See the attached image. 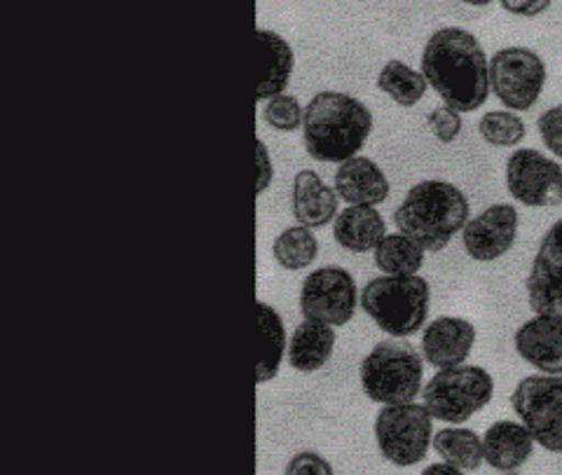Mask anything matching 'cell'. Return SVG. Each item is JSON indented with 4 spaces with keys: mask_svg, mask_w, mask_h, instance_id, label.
<instances>
[{
    "mask_svg": "<svg viewBox=\"0 0 562 475\" xmlns=\"http://www.w3.org/2000/svg\"><path fill=\"white\" fill-rule=\"evenodd\" d=\"M476 344V328L460 316H438L422 332V357L436 371L462 365Z\"/></svg>",
    "mask_w": 562,
    "mask_h": 475,
    "instance_id": "cell-15",
    "label": "cell"
},
{
    "mask_svg": "<svg viewBox=\"0 0 562 475\" xmlns=\"http://www.w3.org/2000/svg\"><path fill=\"white\" fill-rule=\"evenodd\" d=\"M425 357L403 338L375 344L361 363L363 394L380 406L411 403L422 392Z\"/></svg>",
    "mask_w": 562,
    "mask_h": 475,
    "instance_id": "cell-5",
    "label": "cell"
},
{
    "mask_svg": "<svg viewBox=\"0 0 562 475\" xmlns=\"http://www.w3.org/2000/svg\"><path fill=\"white\" fill-rule=\"evenodd\" d=\"M359 303L355 276L342 268H319L303 281L301 314L307 321L340 328L351 321Z\"/></svg>",
    "mask_w": 562,
    "mask_h": 475,
    "instance_id": "cell-11",
    "label": "cell"
},
{
    "mask_svg": "<svg viewBox=\"0 0 562 475\" xmlns=\"http://www.w3.org/2000/svg\"><path fill=\"white\" fill-rule=\"evenodd\" d=\"M286 475H333V466L316 452H297L289 462Z\"/></svg>",
    "mask_w": 562,
    "mask_h": 475,
    "instance_id": "cell-31",
    "label": "cell"
},
{
    "mask_svg": "<svg viewBox=\"0 0 562 475\" xmlns=\"http://www.w3.org/2000/svg\"><path fill=\"white\" fill-rule=\"evenodd\" d=\"M429 301L431 289L419 274L375 276L361 291L363 312L392 338H411L425 328Z\"/></svg>",
    "mask_w": 562,
    "mask_h": 475,
    "instance_id": "cell-4",
    "label": "cell"
},
{
    "mask_svg": "<svg viewBox=\"0 0 562 475\" xmlns=\"http://www.w3.org/2000/svg\"><path fill=\"white\" fill-rule=\"evenodd\" d=\"M514 344L518 357L535 371L562 375V309L535 314L516 330Z\"/></svg>",
    "mask_w": 562,
    "mask_h": 475,
    "instance_id": "cell-14",
    "label": "cell"
},
{
    "mask_svg": "<svg viewBox=\"0 0 562 475\" xmlns=\"http://www.w3.org/2000/svg\"><path fill=\"white\" fill-rule=\"evenodd\" d=\"M535 436L522 421L502 419L483 436V456L487 466L499 473H516L530 462L535 450Z\"/></svg>",
    "mask_w": 562,
    "mask_h": 475,
    "instance_id": "cell-17",
    "label": "cell"
},
{
    "mask_svg": "<svg viewBox=\"0 0 562 475\" xmlns=\"http://www.w3.org/2000/svg\"><path fill=\"white\" fill-rule=\"evenodd\" d=\"M256 169H258L256 192H258V195H262V192H266L272 185L274 169H272V160H270V150L260 138H256Z\"/></svg>",
    "mask_w": 562,
    "mask_h": 475,
    "instance_id": "cell-32",
    "label": "cell"
},
{
    "mask_svg": "<svg viewBox=\"0 0 562 475\" xmlns=\"http://www.w3.org/2000/svg\"><path fill=\"white\" fill-rule=\"evenodd\" d=\"M336 326L307 321L293 330L289 340V363L297 373H316L328 363L336 349Z\"/></svg>",
    "mask_w": 562,
    "mask_h": 475,
    "instance_id": "cell-21",
    "label": "cell"
},
{
    "mask_svg": "<svg viewBox=\"0 0 562 475\" xmlns=\"http://www.w3.org/2000/svg\"><path fill=\"white\" fill-rule=\"evenodd\" d=\"M427 122H429V129L436 136V140H441V144H446V146L454 144V140L460 138L462 127H464L462 113L457 111V109H452V105H448V103L434 109L429 113Z\"/></svg>",
    "mask_w": 562,
    "mask_h": 475,
    "instance_id": "cell-29",
    "label": "cell"
},
{
    "mask_svg": "<svg viewBox=\"0 0 562 475\" xmlns=\"http://www.w3.org/2000/svg\"><path fill=\"white\" fill-rule=\"evenodd\" d=\"M471 204L464 192L448 181H419L394 211L398 233L417 241L427 253H441L462 235Z\"/></svg>",
    "mask_w": 562,
    "mask_h": 475,
    "instance_id": "cell-3",
    "label": "cell"
},
{
    "mask_svg": "<svg viewBox=\"0 0 562 475\" xmlns=\"http://www.w3.org/2000/svg\"><path fill=\"white\" fill-rule=\"evenodd\" d=\"M434 452L441 456L443 462L457 466L464 473L479 471L481 464L485 462L483 456V438L471 431V429H462V427H448L434 433L431 441Z\"/></svg>",
    "mask_w": 562,
    "mask_h": 475,
    "instance_id": "cell-23",
    "label": "cell"
},
{
    "mask_svg": "<svg viewBox=\"0 0 562 475\" xmlns=\"http://www.w3.org/2000/svg\"><path fill=\"white\" fill-rule=\"evenodd\" d=\"M512 406L543 450L562 454V375H527L516 384Z\"/></svg>",
    "mask_w": 562,
    "mask_h": 475,
    "instance_id": "cell-9",
    "label": "cell"
},
{
    "mask_svg": "<svg viewBox=\"0 0 562 475\" xmlns=\"http://www.w3.org/2000/svg\"><path fill=\"white\" fill-rule=\"evenodd\" d=\"M375 268L392 276H413L425 265V249L403 233L386 235L375 246Z\"/></svg>",
    "mask_w": 562,
    "mask_h": 475,
    "instance_id": "cell-25",
    "label": "cell"
},
{
    "mask_svg": "<svg viewBox=\"0 0 562 475\" xmlns=\"http://www.w3.org/2000/svg\"><path fill=\"white\" fill-rule=\"evenodd\" d=\"M422 73L441 101L460 113L483 109L492 92L485 49L476 35L460 26L431 33L422 49Z\"/></svg>",
    "mask_w": 562,
    "mask_h": 475,
    "instance_id": "cell-1",
    "label": "cell"
},
{
    "mask_svg": "<svg viewBox=\"0 0 562 475\" xmlns=\"http://www.w3.org/2000/svg\"><path fill=\"white\" fill-rule=\"evenodd\" d=\"M336 192L347 204L380 206L390 197V181L371 157H351L336 171Z\"/></svg>",
    "mask_w": 562,
    "mask_h": 475,
    "instance_id": "cell-18",
    "label": "cell"
},
{
    "mask_svg": "<svg viewBox=\"0 0 562 475\" xmlns=\"http://www.w3.org/2000/svg\"><path fill=\"white\" fill-rule=\"evenodd\" d=\"M464 471H460L457 466L448 464V462H441V464H429L425 471H422V475H460Z\"/></svg>",
    "mask_w": 562,
    "mask_h": 475,
    "instance_id": "cell-34",
    "label": "cell"
},
{
    "mask_svg": "<svg viewBox=\"0 0 562 475\" xmlns=\"http://www.w3.org/2000/svg\"><path fill=\"white\" fill-rule=\"evenodd\" d=\"M386 237V225L375 206L349 204L333 220V239L349 253L375 251V246Z\"/></svg>",
    "mask_w": 562,
    "mask_h": 475,
    "instance_id": "cell-20",
    "label": "cell"
},
{
    "mask_svg": "<svg viewBox=\"0 0 562 475\" xmlns=\"http://www.w3.org/2000/svg\"><path fill=\"white\" fill-rule=\"evenodd\" d=\"M547 76V64L530 47H504L490 57V90L508 111H532Z\"/></svg>",
    "mask_w": 562,
    "mask_h": 475,
    "instance_id": "cell-8",
    "label": "cell"
},
{
    "mask_svg": "<svg viewBox=\"0 0 562 475\" xmlns=\"http://www.w3.org/2000/svg\"><path fill=\"white\" fill-rule=\"evenodd\" d=\"M506 190L527 208H551L562 204V167L535 148L512 152L506 162Z\"/></svg>",
    "mask_w": 562,
    "mask_h": 475,
    "instance_id": "cell-10",
    "label": "cell"
},
{
    "mask_svg": "<svg viewBox=\"0 0 562 475\" xmlns=\"http://www.w3.org/2000/svg\"><path fill=\"white\" fill-rule=\"evenodd\" d=\"M262 120H266L268 127L277 132L293 134L303 127L305 109L295 97L279 94L266 103V109H262Z\"/></svg>",
    "mask_w": 562,
    "mask_h": 475,
    "instance_id": "cell-28",
    "label": "cell"
},
{
    "mask_svg": "<svg viewBox=\"0 0 562 475\" xmlns=\"http://www.w3.org/2000/svg\"><path fill=\"white\" fill-rule=\"evenodd\" d=\"M518 237V211L512 204H492L462 230L464 251L476 262H492L514 249Z\"/></svg>",
    "mask_w": 562,
    "mask_h": 475,
    "instance_id": "cell-12",
    "label": "cell"
},
{
    "mask_svg": "<svg viewBox=\"0 0 562 475\" xmlns=\"http://www.w3.org/2000/svg\"><path fill=\"white\" fill-rule=\"evenodd\" d=\"M258 319V361H256V382H272L279 373L281 361L289 351L286 326L279 312L268 303H256Z\"/></svg>",
    "mask_w": 562,
    "mask_h": 475,
    "instance_id": "cell-22",
    "label": "cell"
},
{
    "mask_svg": "<svg viewBox=\"0 0 562 475\" xmlns=\"http://www.w3.org/2000/svg\"><path fill=\"white\" fill-rule=\"evenodd\" d=\"M479 132L483 140L492 148H516L527 136L525 120L516 111H487L481 122Z\"/></svg>",
    "mask_w": 562,
    "mask_h": 475,
    "instance_id": "cell-27",
    "label": "cell"
},
{
    "mask_svg": "<svg viewBox=\"0 0 562 475\" xmlns=\"http://www.w3.org/2000/svg\"><path fill=\"white\" fill-rule=\"evenodd\" d=\"M553 0H499V5L516 16H539L551 8Z\"/></svg>",
    "mask_w": 562,
    "mask_h": 475,
    "instance_id": "cell-33",
    "label": "cell"
},
{
    "mask_svg": "<svg viewBox=\"0 0 562 475\" xmlns=\"http://www.w3.org/2000/svg\"><path fill=\"white\" fill-rule=\"evenodd\" d=\"M256 38H258V52H260L256 97L258 101H270L272 97L286 94L295 57H293L291 45L270 29H258Z\"/></svg>",
    "mask_w": 562,
    "mask_h": 475,
    "instance_id": "cell-19",
    "label": "cell"
},
{
    "mask_svg": "<svg viewBox=\"0 0 562 475\" xmlns=\"http://www.w3.org/2000/svg\"><path fill=\"white\" fill-rule=\"evenodd\" d=\"M537 129L541 136V144L547 146V150L555 160H562V103L551 105L549 111H543L539 115Z\"/></svg>",
    "mask_w": 562,
    "mask_h": 475,
    "instance_id": "cell-30",
    "label": "cell"
},
{
    "mask_svg": "<svg viewBox=\"0 0 562 475\" xmlns=\"http://www.w3.org/2000/svg\"><path fill=\"white\" fill-rule=\"evenodd\" d=\"M373 132V113L345 92H319L305 105V150L316 162L342 165L357 157Z\"/></svg>",
    "mask_w": 562,
    "mask_h": 475,
    "instance_id": "cell-2",
    "label": "cell"
},
{
    "mask_svg": "<svg viewBox=\"0 0 562 475\" xmlns=\"http://www.w3.org/2000/svg\"><path fill=\"white\" fill-rule=\"evenodd\" d=\"M272 256L289 272L305 270L319 256V239L314 237L312 227L297 223L295 227H286L284 233L277 235L272 244Z\"/></svg>",
    "mask_w": 562,
    "mask_h": 475,
    "instance_id": "cell-26",
    "label": "cell"
},
{
    "mask_svg": "<svg viewBox=\"0 0 562 475\" xmlns=\"http://www.w3.org/2000/svg\"><path fill=\"white\" fill-rule=\"evenodd\" d=\"M375 441L386 462L415 466L425 460L434 441V417L425 403H396L382 406L375 417Z\"/></svg>",
    "mask_w": 562,
    "mask_h": 475,
    "instance_id": "cell-7",
    "label": "cell"
},
{
    "mask_svg": "<svg viewBox=\"0 0 562 475\" xmlns=\"http://www.w3.org/2000/svg\"><path fill=\"white\" fill-rule=\"evenodd\" d=\"M525 291L535 314L562 309V218L543 235L525 279Z\"/></svg>",
    "mask_w": 562,
    "mask_h": 475,
    "instance_id": "cell-13",
    "label": "cell"
},
{
    "mask_svg": "<svg viewBox=\"0 0 562 475\" xmlns=\"http://www.w3.org/2000/svg\"><path fill=\"white\" fill-rule=\"evenodd\" d=\"M460 3L471 5V8H487L490 3H495V0H460Z\"/></svg>",
    "mask_w": 562,
    "mask_h": 475,
    "instance_id": "cell-35",
    "label": "cell"
},
{
    "mask_svg": "<svg viewBox=\"0 0 562 475\" xmlns=\"http://www.w3.org/2000/svg\"><path fill=\"white\" fill-rule=\"evenodd\" d=\"M338 192L330 188L319 173L312 169H303L295 173L293 190H291V208L293 218L312 227V230H322L330 225L338 216Z\"/></svg>",
    "mask_w": 562,
    "mask_h": 475,
    "instance_id": "cell-16",
    "label": "cell"
},
{
    "mask_svg": "<svg viewBox=\"0 0 562 475\" xmlns=\"http://www.w3.org/2000/svg\"><path fill=\"white\" fill-rule=\"evenodd\" d=\"M427 78L422 70L403 64L398 59L386 61L378 76V90L390 97L401 109H413L427 94Z\"/></svg>",
    "mask_w": 562,
    "mask_h": 475,
    "instance_id": "cell-24",
    "label": "cell"
},
{
    "mask_svg": "<svg viewBox=\"0 0 562 475\" xmlns=\"http://www.w3.org/2000/svg\"><path fill=\"white\" fill-rule=\"evenodd\" d=\"M495 396V380L481 365L441 367L425 386L422 400L434 419L446 425H464L490 406Z\"/></svg>",
    "mask_w": 562,
    "mask_h": 475,
    "instance_id": "cell-6",
    "label": "cell"
}]
</instances>
